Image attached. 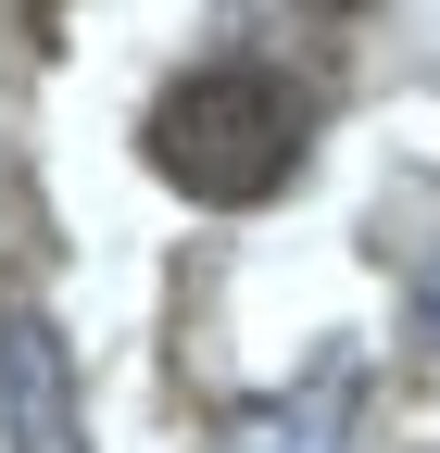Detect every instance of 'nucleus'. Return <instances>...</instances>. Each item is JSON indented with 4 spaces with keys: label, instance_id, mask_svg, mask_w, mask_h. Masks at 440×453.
I'll return each instance as SVG.
<instances>
[{
    "label": "nucleus",
    "instance_id": "f03ea898",
    "mask_svg": "<svg viewBox=\"0 0 440 453\" xmlns=\"http://www.w3.org/2000/svg\"><path fill=\"white\" fill-rule=\"evenodd\" d=\"M0 416H13V453H88L76 428V378H64V340L38 315L0 327Z\"/></svg>",
    "mask_w": 440,
    "mask_h": 453
},
{
    "label": "nucleus",
    "instance_id": "f257e3e1",
    "mask_svg": "<svg viewBox=\"0 0 440 453\" xmlns=\"http://www.w3.org/2000/svg\"><path fill=\"white\" fill-rule=\"evenodd\" d=\"M151 164H163L189 202H214V214L277 202L290 164H302V101L264 76V64H201L189 88L151 101Z\"/></svg>",
    "mask_w": 440,
    "mask_h": 453
},
{
    "label": "nucleus",
    "instance_id": "7ed1b4c3",
    "mask_svg": "<svg viewBox=\"0 0 440 453\" xmlns=\"http://www.w3.org/2000/svg\"><path fill=\"white\" fill-rule=\"evenodd\" d=\"M340 416H353V378L327 365L302 403H264V416H239V441H227V453H340Z\"/></svg>",
    "mask_w": 440,
    "mask_h": 453
},
{
    "label": "nucleus",
    "instance_id": "20e7f679",
    "mask_svg": "<svg viewBox=\"0 0 440 453\" xmlns=\"http://www.w3.org/2000/svg\"><path fill=\"white\" fill-rule=\"evenodd\" d=\"M340 13H353V0H340Z\"/></svg>",
    "mask_w": 440,
    "mask_h": 453
}]
</instances>
